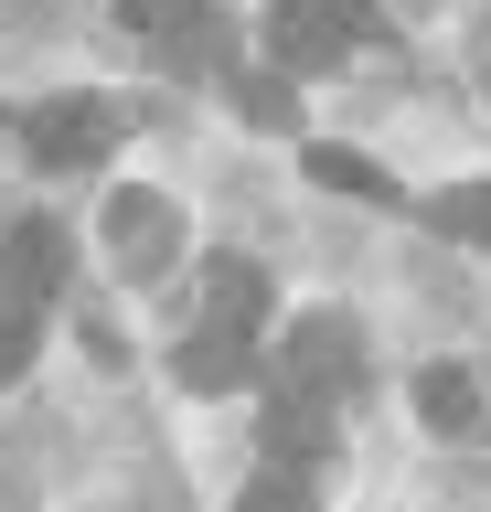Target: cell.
I'll return each mask as SVG.
<instances>
[{
	"mask_svg": "<svg viewBox=\"0 0 491 512\" xmlns=\"http://www.w3.org/2000/svg\"><path fill=\"white\" fill-rule=\"evenodd\" d=\"M353 384H363L353 320L342 310L289 320V342L267 352V470H310V459L331 448V416H342Z\"/></svg>",
	"mask_w": 491,
	"mask_h": 512,
	"instance_id": "1",
	"label": "cell"
},
{
	"mask_svg": "<svg viewBox=\"0 0 491 512\" xmlns=\"http://www.w3.org/2000/svg\"><path fill=\"white\" fill-rule=\"evenodd\" d=\"M257 320H267V278H257V256H203V320L182 331V384L193 395H246V384L267 374V342H257Z\"/></svg>",
	"mask_w": 491,
	"mask_h": 512,
	"instance_id": "2",
	"label": "cell"
},
{
	"mask_svg": "<svg viewBox=\"0 0 491 512\" xmlns=\"http://www.w3.org/2000/svg\"><path fill=\"white\" fill-rule=\"evenodd\" d=\"M374 0H267V54L278 64H342Z\"/></svg>",
	"mask_w": 491,
	"mask_h": 512,
	"instance_id": "3",
	"label": "cell"
},
{
	"mask_svg": "<svg viewBox=\"0 0 491 512\" xmlns=\"http://www.w3.org/2000/svg\"><path fill=\"white\" fill-rule=\"evenodd\" d=\"M22 150H33L43 171H97V160L118 150V107H97V96L33 107V118H22Z\"/></svg>",
	"mask_w": 491,
	"mask_h": 512,
	"instance_id": "4",
	"label": "cell"
},
{
	"mask_svg": "<svg viewBox=\"0 0 491 512\" xmlns=\"http://www.w3.org/2000/svg\"><path fill=\"white\" fill-rule=\"evenodd\" d=\"M54 288H65V224H11L0 235V320H43Z\"/></svg>",
	"mask_w": 491,
	"mask_h": 512,
	"instance_id": "5",
	"label": "cell"
},
{
	"mask_svg": "<svg viewBox=\"0 0 491 512\" xmlns=\"http://www.w3.org/2000/svg\"><path fill=\"white\" fill-rule=\"evenodd\" d=\"M107 235H118V267L129 278H161L171 256H182V214H171L161 192H107Z\"/></svg>",
	"mask_w": 491,
	"mask_h": 512,
	"instance_id": "6",
	"label": "cell"
},
{
	"mask_svg": "<svg viewBox=\"0 0 491 512\" xmlns=\"http://www.w3.org/2000/svg\"><path fill=\"white\" fill-rule=\"evenodd\" d=\"M118 22L139 43H161L171 64H225V22L203 11V0H118Z\"/></svg>",
	"mask_w": 491,
	"mask_h": 512,
	"instance_id": "7",
	"label": "cell"
},
{
	"mask_svg": "<svg viewBox=\"0 0 491 512\" xmlns=\"http://www.w3.org/2000/svg\"><path fill=\"white\" fill-rule=\"evenodd\" d=\"M417 416L438 427V438H481V384L459 374V363H427L417 374Z\"/></svg>",
	"mask_w": 491,
	"mask_h": 512,
	"instance_id": "8",
	"label": "cell"
},
{
	"mask_svg": "<svg viewBox=\"0 0 491 512\" xmlns=\"http://www.w3.org/2000/svg\"><path fill=\"white\" fill-rule=\"evenodd\" d=\"M310 182H321V192H363V203H395V182H385V171H374L363 150H331V139L310 150Z\"/></svg>",
	"mask_w": 491,
	"mask_h": 512,
	"instance_id": "9",
	"label": "cell"
},
{
	"mask_svg": "<svg viewBox=\"0 0 491 512\" xmlns=\"http://www.w3.org/2000/svg\"><path fill=\"white\" fill-rule=\"evenodd\" d=\"M438 235H470V246H491V182L438 192Z\"/></svg>",
	"mask_w": 491,
	"mask_h": 512,
	"instance_id": "10",
	"label": "cell"
},
{
	"mask_svg": "<svg viewBox=\"0 0 491 512\" xmlns=\"http://www.w3.org/2000/svg\"><path fill=\"white\" fill-rule=\"evenodd\" d=\"M235 512H321V502H310V480H299V470H257V491H246Z\"/></svg>",
	"mask_w": 491,
	"mask_h": 512,
	"instance_id": "11",
	"label": "cell"
},
{
	"mask_svg": "<svg viewBox=\"0 0 491 512\" xmlns=\"http://www.w3.org/2000/svg\"><path fill=\"white\" fill-rule=\"evenodd\" d=\"M246 118L257 128H299V96L289 86H246Z\"/></svg>",
	"mask_w": 491,
	"mask_h": 512,
	"instance_id": "12",
	"label": "cell"
},
{
	"mask_svg": "<svg viewBox=\"0 0 491 512\" xmlns=\"http://www.w3.org/2000/svg\"><path fill=\"white\" fill-rule=\"evenodd\" d=\"M33 363V320H0V374H22Z\"/></svg>",
	"mask_w": 491,
	"mask_h": 512,
	"instance_id": "13",
	"label": "cell"
}]
</instances>
